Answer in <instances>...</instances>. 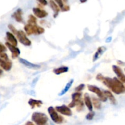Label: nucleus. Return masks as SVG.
Segmentation results:
<instances>
[{
	"label": "nucleus",
	"instance_id": "24",
	"mask_svg": "<svg viewBox=\"0 0 125 125\" xmlns=\"http://www.w3.org/2000/svg\"><path fill=\"white\" fill-rule=\"evenodd\" d=\"M92 104H93V106H94V108L96 109H100L102 107V104L101 101L99 100V98H97L93 97L92 98Z\"/></svg>",
	"mask_w": 125,
	"mask_h": 125
},
{
	"label": "nucleus",
	"instance_id": "13",
	"mask_svg": "<svg viewBox=\"0 0 125 125\" xmlns=\"http://www.w3.org/2000/svg\"><path fill=\"white\" fill-rule=\"evenodd\" d=\"M19 61L22 64H23V65L26 67L27 68H30V69L37 70V69H39V68H40V66L39 65H37V64H34V63H31V62H29V61H26V60L24 59H22V58L19 59Z\"/></svg>",
	"mask_w": 125,
	"mask_h": 125
},
{
	"label": "nucleus",
	"instance_id": "22",
	"mask_svg": "<svg viewBox=\"0 0 125 125\" xmlns=\"http://www.w3.org/2000/svg\"><path fill=\"white\" fill-rule=\"evenodd\" d=\"M69 68L67 67H65V66H62V67H58L55 69L53 70V73L56 75H60V74H62V73H66L68 72Z\"/></svg>",
	"mask_w": 125,
	"mask_h": 125
},
{
	"label": "nucleus",
	"instance_id": "5",
	"mask_svg": "<svg viewBox=\"0 0 125 125\" xmlns=\"http://www.w3.org/2000/svg\"><path fill=\"white\" fill-rule=\"evenodd\" d=\"M47 111L50 118L54 123H56V124H61L64 122L63 117L58 113L57 111L55 110L53 107L50 106L48 108Z\"/></svg>",
	"mask_w": 125,
	"mask_h": 125
},
{
	"label": "nucleus",
	"instance_id": "25",
	"mask_svg": "<svg viewBox=\"0 0 125 125\" xmlns=\"http://www.w3.org/2000/svg\"><path fill=\"white\" fill-rule=\"evenodd\" d=\"M28 24H36L37 19L33 15H30L29 16V18L28 20Z\"/></svg>",
	"mask_w": 125,
	"mask_h": 125
},
{
	"label": "nucleus",
	"instance_id": "20",
	"mask_svg": "<svg viewBox=\"0 0 125 125\" xmlns=\"http://www.w3.org/2000/svg\"><path fill=\"white\" fill-rule=\"evenodd\" d=\"M105 50H106V48L104 47V46H100V47L98 48L96 52H95L94 56H93V62H94V61H96V60H98V59L100 57V56H102V54L105 52Z\"/></svg>",
	"mask_w": 125,
	"mask_h": 125
},
{
	"label": "nucleus",
	"instance_id": "33",
	"mask_svg": "<svg viewBox=\"0 0 125 125\" xmlns=\"http://www.w3.org/2000/svg\"><path fill=\"white\" fill-rule=\"evenodd\" d=\"M110 39H111V37H109V38H108L107 39H109V40H106V42H110Z\"/></svg>",
	"mask_w": 125,
	"mask_h": 125
},
{
	"label": "nucleus",
	"instance_id": "10",
	"mask_svg": "<svg viewBox=\"0 0 125 125\" xmlns=\"http://www.w3.org/2000/svg\"><path fill=\"white\" fill-rule=\"evenodd\" d=\"M112 69L113 70L114 73L116 74L117 76L118 79L123 83H125V75L124 74L122 70L119 67L116 65H113Z\"/></svg>",
	"mask_w": 125,
	"mask_h": 125
},
{
	"label": "nucleus",
	"instance_id": "9",
	"mask_svg": "<svg viewBox=\"0 0 125 125\" xmlns=\"http://www.w3.org/2000/svg\"><path fill=\"white\" fill-rule=\"evenodd\" d=\"M6 46L8 48V49L11 52L12 59H16L20 56V50L18 48L15 46H13V45H12L8 42H6Z\"/></svg>",
	"mask_w": 125,
	"mask_h": 125
},
{
	"label": "nucleus",
	"instance_id": "21",
	"mask_svg": "<svg viewBox=\"0 0 125 125\" xmlns=\"http://www.w3.org/2000/svg\"><path fill=\"white\" fill-rule=\"evenodd\" d=\"M104 94L105 96L107 97V98L110 100L112 104L116 105L117 104V101H116L115 96H113V95L110 91H109V90H104Z\"/></svg>",
	"mask_w": 125,
	"mask_h": 125
},
{
	"label": "nucleus",
	"instance_id": "6",
	"mask_svg": "<svg viewBox=\"0 0 125 125\" xmlns=\"http://www.w3.org/2000/svg\"><path fill=\"white\" fill-rule=\"evenodd\" d=\"M16 35H17V39L22 45L26 46H29L31 45V41L27 37L26 35L23 31H18Z\"/></svg>",
	"mask_w": 125,
	"mask_h": 125
},
{
	"label": "nucleus",
	"instance_id": "3",
	"mask_svg": "<svg viewBox=\"0 0 125 125\" xmlns=\"http://www.w3.org/2000/svg\"><path fill=\"white\" fill-rule=\"evenodd\" d=\"M24 30L27 35H40L45 32V29L42 27L37 24H27L24 26Z\"/></svg>",
	"mask_w": 125,
	"mask_h": 125
},
{
	"label": "nucleus",
	"instance_id": "11",
	"mask_svg": "<svg viewBox=\"0 0 125 125\" xmlns=\"http://www.w3.org/2000/svg\"><path fill=\"white\" fill-rule=\"evenodd\" d=\"M33 12L34 15L39 18H43L48 15V13L44 9H42L40 7H34L33 9Z\"/></svg>",
	"mask_w": 125,
	"mask_h": 125
},
{
	"label": "nucleus",
	"instance_id": "12",
	"mask_svg": "<svg viewBox=\"0 0 125 125\" xmlns=\"http://www.w3.org/2000/svg\"><path fill=\"white\" fill-rule=\"evenodd\" d=\"M0 66L5 71H9L12 67V62L9 59L0 58Z\"/></svg>",
	"mask_w": 125,
	"mask_h": 125
},
{
	"label": "nucleus",
	"instance_id": "19",
	"mask_svg": "<svg viewBox=\"0 0 125 125\" xmlns=\"http://www.w3.org/2000/svg\"><path fill=\"white\" fill-rule=\"evenodd\" d=\"M28 104L30 106V107H31V109H34L36 107H40L43 104V102L41 100H34V99L31 98L28 101Z\"/></svg>",
	"mask_w": 125,
	"mask_h": 125
},
{
	"label": "nucleus",
	"instance_id": "4",
	"mask_svg": "<svg viewBox=\"0 0 125 125\" xmlns=\"http://www.w3.org/2000/svg\"><path fill=\"white\" fill-rule=\"evenodd\" d=\"M31 120L36 125H47L49 121L46 114L38 112H34L32 114Z\"/></svg>",
	"mask_w": 125,
	"mask_h": 125
},
{
	"label": "nucleus",
	"instance_id": "27",
	"mask_svg": "<svg viewBox=\"0 0 125 125\" xmlns=\"http://www.w3.org/2000/svg\"><path fill=\"white\" fill-rule=\"evenodd\" d=\"M8 28H9V29L10 30H11V31L12 32V34H17V31H17V29H16V28H15V27L13 26L12 25V24H9V25H8Z\"/></svg>",
	"mask_w": 125,
	"mask_h": 125
},
{
	"label": "nucleus",
	"instance_id": "14",
	"mask_svg": "<svg viewBox=\"0 0 125 125\" xmlns=\"http://www.w3.org/2000/svg\"><path fill=\"white\" fill-rule=\"evenodd\" d=\"M83 101H84V104H85V106H87L88 109L89 110L90 112L93 111V107L91 99L89 94H87V93H85V94H84V96H83Z\"/></svg>",
	"mask_w": 125,
	"mask_h": 125
},
{
	"label": "nucleus",
	"instance_id": "31",
	"mask_svg": "<svg viewBox=\"0 0 125 125\" xmlns=\"http://www.w3.org/2000/svg\"><path fill=\"white\" fill-rule=\"evenodd\" d=\"M25 125H34L33 124V122H27L26 123Z\"/></svg>",
	"mask_w": 125,
	"mask_h": 125
},
{
	"label": "nucleus",
	"instance_id": "30",
	"mask_svg": "<svg viewBox=\"0 0 125 125\" xmlns=\"http://www.w3.org/2000/svg\"><path fill=\"white\" fill-rule=\"evenodd\" d=\"M39 2L41 5H43V6H46L47 4V1H45V0H43V1H39Z\"/></svg>",
	"mask_w": 125,
	"mask_h": 125
},
{
	"label": "nucleus",
	"instance_id": "16",
	"mask_svg": "<svg viewBox=\"0 0 125 125\" xmlns=\"http://www.w3.org/2000/svg\"><path fill=\"white\" fill-rule=\"evenodd\" d=\"M6 39L7 40V42L9 43L12 45L15 46H17L18 45V41L17 39H16L15 37L14 36L13 34L9 32H6Z\"/></svg>",
	"mask_w": 125,
	"mask_h": 125
},
{
	"label": "nucleus",
	"instance_id": "32",
	"mask_svg": "<svg viewBox=\"0 0 125 125\" xmlns=\"http://www.w3.org/2000/svg\"><path fill=\"white\" fill-rule=\"evenodd\" d=\"M2 70L1 69V68H0V76L2 75Z\"/></svg>",
	"mask_w": 125,
	"mask_h": 125
},
{
	"label": "nucleus",
	"instance_id": "7",
	"mask_svg": "<svg viewBox=\"0 0 125 125\" xmlns=\"http://www.w3.org/2000/svg\"><path fill=\"white\" fill-rule=\"evenodd\" d=\"M88 89L91 92L94 93L96 94L97 96H98L99 100L102 102H105L107 100L106 96H105L104 94V92L102 91L99 87L95 86V85H88Z\"/></svg>",
	"mask_w": 125,
	"mask_h": 125
},
{
	"label": "nucleus",
	"instance_id": "8",
	"mask_svg": "<svg viewBox=\"0 0 125 125\" xmlns=\"http://www.w3.org/2000/svg\"><path fill=\"white\" fill-rule=\"evenodd\" d=\"M55 110L59 112L61 114L67 116V117H71L72 115V112L71 109L68 106L66 105H62L60 106H56Z\"/></svg>",
	"mask_w": 125,
	"mask_h": 125
},
{
	"label": "nucleus",
	"instance_id": "15",
	"mask_svg": "<svg viewBox=\"0 0 125 125\" xmlns=\"http://www.w3.org/2000/svg\"><path fill=\"white\" fill-rule=\"evenodd\" d=\"M55 2L58 4V6L60 7V10H61L62 12H67V11H69L70 10V7L69 5H67V4H66L67 1H61V0H56L55 1Z\"/></svg>",
	"mask_w": 125,
	"mask_h": 125
},
{
	"label": "nucleus",
	"instance_id": "26",
	"mask_svg": "<svg viewBox=\"0 0 125 125\" xmlns=\"http://www.w3.org/2000/svg\"><path fill=\"white\" fill-rule=\"evenodd\" d=\"M94 115H95V113L93 111H91L88 114L86 115V119L88 120H92L94 118Z\"/></svg>",
	"mask_w": 125,
	"mask_h": 125
},
{
	"label": "nucleus",
	"instance_id": "34",
	"mask_svg": "<svg viewBox=\"0 0 125 125\" xmlns=\"http://www.w3.org/2000/svg\"></svg>",
	"mask_w": 125,
	"mask_h": 125
},
{
	"label": "nucleus",
	"instance_id": "18",
	"mask_svg": "<svg viewBox=\"0 0 125 125\" xmlns=\"http://www.w3.org/2000/svg\"><path fill=\"white\" fill-rule=\"evenodd\" d=\"M22 15H23V12L21 9H18L12 15V17L15 18L16 21L18 23H22L23 22V17H22Z\"/></svg>",
	"mask_w": 125,
	"mask_h": 125
},
{
	"label": "nucleus",
	"instance_id": "2",
	"mask_svg": "<svg viewBox=\"0 0 125 125\" xmlns=\"http://www.w3.org/2000/svg\"><path fill=\"white\" fill-rule=\"evenodd\" d=\"M82 94L80 92H75L72 94V101L69 104V108L77 107V111L80 112L83 110L84 106V102L82 100Z\"/></svg>",
	"mask_w": 125,
	"mask_h": 125
},
{
	"label": "nucleus",
	"instance_id": "1",
	"mask_svg": "<svg viewBox=\"0 0 125 125\" xmlns=\"http://www.w3.org/2000/svg\"><path fill=\"white\" fill-rule=\"evenodd\" d=\"M96 79L102 82L103 84L116 95L123 94L125 92V85L118 78L104 77L101 74L96 76Z\"/></svg>",
	"mask_w": 125,
	"mask_h": 125
},
{
	"label": "nucleus",
	"instance_id": "28",
	"mask_svg": "<svg viewBox=\"0 0 125 125\" xmlns=\"http://www.w3.org/2000/svg\"><path fill=\"white\" fill-rule=\"evenodd\" d=\"M85 84H80L78 86H77V87L75 89V90L76 92H80L81 91H82V90L85 89Z\"/></svg>",
	"mask_w": 125,
	"mask_h": 125
},
{
	"label": "nucleus",
	"instance_id": "17",
	"mask_svg": "<svg viewBox=\"0 0 125 125\" xmlns=\"http://www.w3.org/2000/svg\"><path fill=\"white\" fill-rule=\"evenodd\" d=\"M49 4H50V6L51 7V8L53 10V18H56L57 16L58 15V13L60 11V7L58 6L57 4L55 2V1H49Z\"/></svg>",
	"mask_w": 125,
	"mask_h": 125
},
{
	"label": "nucleus",
	"instance_id": "23",
	"mask_svg": "<svg viewBox=\"0 0 125 125\" xmlns=\"http://www.w3.org/2000/svg\"><path fill=\"white\" fill-rule=\"evenodd\" d=\"M73 82H74V79H71V80H70L67 83V84L66 85L65 87L62 89V91H61V92L58 94L59 96H62V95H65V94H66V93L69 91V90L70 89V88L71 87Z\"/></svg>",
	"mask_w": 125,
	"mask_h": 125
},
{
	"label": "nucleus",
	"instance_id": "29",
	"mask_svg": "<svg viewBox=\"0 0 125 125\" xmlns=\"http://www.w3.org/2000/svg\"><path fill=\"white\" fill-rule=\"evenodd\" d=\"M6 50H7V49H6V46L2 45V44L0 43V53L4 52Z\"/></svg>",
	"mask_w": 125,
	"mask_h": 125
}]
</instances>
